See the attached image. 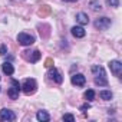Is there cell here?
<instances>
[{
	"instance_id": "13",
	"label": "cell",
	"mask_w": 122,
	"mask_h": 122,
	"mask_svg": "<svg viewBox=\"0 0 122 122\" xmlns=\"http://www.w3.org/2000/svg\"><path fill=\"white\" fill-rule=\"evenodd\" d=\"M36 118H37V121H42V122H47V121L50 119L49 113L45 112V111H39V112L36 113Z\"/></svg>"
},
{
	"instance_id": "15",
	"label": "cell",
	"mask_w": 122,
	"mask_h": 122,
	"mask_svg": "<svg viewBox=\"0 0 122 122\" xmlns=\"http://www.w3.org/2000/svg\"><path fill=\"white\" fill-rule=\"evenodd\" d=\"M99 96H101V99H103V101H111V99H112V92H111V91H101V92H99Z\"/></svg>"
},
{
	"instance_id": "21",
	"label": "cell",
	"mask_w": 122,
	"mask_h": 122,
	"mask_svg": "<svg viewBox=\"0 0 122 122\" xmlns=\"http://www.w3.org/2000/svg\"><path fill=\"white\" fill-rule=\"evenodd\" d=\"M63 121H71V122H73V121H75V116L71 115V113H66V115L63 116Z\"/></svg>"
},
{
	"instance_id": "22",
	"label": "cell",
	"mask_w": 122,
	"mask_h": 122,
	"mask_svg": "<svg viewBox=\"0 0 122 122\" xmlns=\"http://www.w3.org/2000/svg\"><path fill=\"white\" fill-rule=\"evenodd\" d=\"M6 53H7V47L5 45H2V46H0V56H5Z\"/></svg>"
},
{
	"instance_id": "9",
	"label": "cell",
	"mask_w": 122,
	"mask_h": 122,
	"mask_svg": "<svg viewBox=\"0 0 122 122\" xmlns=\"http://www.w3.org/2000/svg\"><path fill=\"white\" fill-rule=\"evenodd\" d=\"M71 81H72V83L76 85V86H83V85L86 83V79H85V76H83L82 73H76V75H73Z\"/></svg>"
},
{
	"instance_id": "3",
	"label": "cell",
	"mask_w": 122,
	"mask_h": 122,
	"mask_svg": "<svg viewBox=\"0 0 122 122\" xmlns=\"http://www.w3.org/2000/svg\"><path fill=\"white\" fill-rule=\"evenodd\" d=\"M22 53H23V57H25L26 60H29V62H32V63L37 62V60L40 59V56H42V53H40L39 50H33V52L25 50V52H22Z\"/></svg>"
},
{
	"instance_id": "6",
	"label": "cell",
	"mask_w": 122,
	"mask_h": 122,
	"mask_svg": "<svg viewBox=\"0 0 122 122\" xmlns=\"http://www.w3.org/2000/svg\"><path fill=\"white\" fill-rule=\"evenodd\" d=\"M111 19L109 17H99L95 20V27L99 29V30H106L109 26H111Z\"/></svg>"
},
{
	"instance_id": "10",
	"label": "cell",
	"mask_w": 122,
	"mask_h": 122,
	"mask_svg": "<svg viewBox=\"0 0 122 122\" xmlns=\"http://www.w3.org/2000/svg\"><path fill=\"white\" fill-rule=\"evenodd\" d=\"M72 35H73L75 37H83V36L86 35V32H85V29L81 27V26H73V27H72Z\"/></svg>"
},
{
	"instance_id": "24",
	"label": "cell",
	"mask_w": 122,
	"mask_h": 122,
	"mask_svg": "<svg viewBox=\"0 0 122 122\" xmlns=\"http://www.w3.org/2000/svg\"><path fill=\"white\" fill-rule=\"evenodd\" d=\"M12 83H13V86H16V88H19V89H20V83H19L16 79H13V81H12Z\"/></svg>"
},
{
	"instance_id": "12",
	"label": "cell",
	"mask_w": 122,
	"mask_h": 122,
	"mask_svg": "<svg viewBox=\"0 0 122 122\" xmlns=\"http://www.w3.org/2000/svg\"><path fill=\"white\" fill-rule=\"evenodd\" d=\"M76 20H78V23H81V25H88V23H89V17H88V15H85V13H78V15H76Z\"/></svg>"
},
{
	"instance_id": "25",
	"label": "cell",
	"mask_w": 122,
	"mask_h": 122,
	"mask_svg": "<svg viewBox=\"0 0 122 122\" xmlns=\"http://www.w3.org/2000/svg\"><path fill=\"white\" fill-rule=\"evenodd\" d=\"M63 2H78V0H63Z\"/></svg>"
},
{
	"instance_id": "4",
	"label": "cell",
	"mask_w": 122,
	"mask_h": 122,
	"mask_svg": "<svg viewBox=\"0 0 122 122\" xmlns=\"http://www.w3.org/2000/svg\"><path fill=\"white\" fill-rule=\"evenodd\" d=\"M17 42H19L22 46H30V45H33L35 37L30 36V35H27V33H19V35H17Z\"/></svg>"
},
{
	"instance_id": "20",
	"label": "cell",
	"mask_w": 122,
	"mask_h": 122,
	"mask_svg": "<svg viewBox=\"0 0 122 122\" xmlns=\"http://www.w3.org/2000/svg\"><path fill=\"white\" fill-rule=\"evenodd\" d=\"M45 66H46V68H52V66H53V59H50V57L46 59V60H45Z\"/></svg>"
},
{
	"instance_id": "23",
	"label": "cell",
	"mask_w": 122,
	"mask_h": 122,
	"mask_svg": "<svg viewBox=\"0 0 122 122\" xmlns=\"http://www.w3.org/2000/svg\"><path fill=\"white\" fill-rule=\"evenodd\" d=\"M89 108H91V105H89V103H85V105L81 106V111H86V109H89Z\"/></svg>"
},
{
	"instance_id": "14",
	"label": "cell",
	"mask_w": 122,
	"mask_h": 122,
	"mask_svg": "<svg viewBox=\"0 0 122 122\" xmlns=\"http://www.w3.org/2000/svg\"><path fill=\"white\" fill-rule=\"evenodd\" d=\"M19 88H16V86H13V88H10L9 91H7V95H9V98L10 99H17L19 98Z\"/></svg>"
},
{
	"instance_id": "19",
	"label": "cell",
	"mask_w": 122,
	"mask_h": 122,
	"mask_svg": "<svg viewBox=\"0 0 122 122\" xmlns=\"http://www.w3.org/2000/svg\"><path fill=\"white\" fill-rule=\"evenodd\" d=\"M108 5L111 7H118L119 6V0H108Z\"/></svg>"
},
{
	"instance_id": "8",
	"label": "cell",
	"mask_w": 122,
	"mask_h": 122,
	"mask_svg": "<svg viewBox=\"0 0 122 122\" xmlns=\"http://www.w3.org/2000/svg\"><path fill=\"white\" fill-rule=\"evenodd\" d=\"M16 119V115L9 111V109H2L0 111V121H15Z\"/></svg>"
},
{
	"instance_id": "18",
	"label": "cell",
	"mask_w": 122,
	"mask_h": 122,
	"mask_svg": "<svg viewBox=\"0 0 122 122\" xmlns=\"http://www.w3.org/2000/svg\"><path fill=\"white\" fill-rule=\"evenodd\" d=\"M85 98H86L88 101H92V99L95 98V92H93L92 89H89V91H86V92H85Z\"/></svg>"
},
{
	"instance_id": "17",
	"label": "cell",
	"mask_w": 122,
	"mask_h": 122,
	"mask_svg": "<svg viewBox=\"0 0 122 122\" xmlns=\"http://www.w3.org/2000/svg\"><path fill=\"white\" fill-rule=\"evenodd\" d=\"M50 13V7L49 6H43L40 10H39V15L40 16H46V15H49Z\"/></svg>"
},
{
	"instance_id": "16",
	"label": "cell",
	"mask_w": 122,
	"mask_h": 122,
	"mask_svg": "<svg viewBox=\"0 0 122 122\" xmlns=\"http://www.w3.org/2000/svg\"><path fill=\"white\" fill-rule=\"evenodd\" d=\"M89 7H92V10H95V12L102 9V6H101V3L98 2V0H92V2L89 3Z\"/></svg>"
},
{
	"instance_id": "1",
	"label": "cell",
	"mask_w": 122,
	"mask_h": 122,
	"mask_svg": "<svg viewBox=\"0 0 122 122\" xmlns=\"http://www.w3.org/2000/svg\"><path fill=\"white\" fill-rule=\"evenodd\" d=\"M92 72L95 75V83L96 85H99V86H106L108 85V79H106V75H105V71H103L102 66H93Z\"/></svg>"
},
{
	"instance_id": "5",
	"label": "cell",
	"mask_w": 122,
	"mask_h": 122,
	"mask_svg": "<svg viewBox=\"0 0 122 122\" xmlns=\"http://www.w3.org/2000/svg\"><path fill=\"white\" fill-rule=\"evenodd\" d=\"M109 68H111V72L116 78H121V75H122V63L119 62V60H111Z\"/></svg>"
},
{
	"instance_id": "2",
	"label": "cell",
	"mask_w": 122,
	"mask_h": 122,
	"mask_svg": "<svg viewBox=\"0 0 122 122\" xmlns=\"http://www.w3.org/2000/svg\"><path fill=\"white\" fill-rule=\"evenodd\" d=\"M20 88L23 89V92H25L26 95H32V93H35L37 85H36V81H35V79H26Z\"/></svg>"
},
{
	"instance_id": "7",
	"label": "cell",
	"mask_w": 122,
	"mask_h": 122,
	"mask_svg": "<svg viewBox=\"0 0 122 122\" xmlns=\"http://www.w3.org/2000/svg\"><path fill=\"white\" fill-rule=\"evenodd\" d=\"M47 76H49L52 81H55L56 83H62V82H63V78H62V75H60V72H59L57 69H55V68L49 71Z\"/></svg>"
},
{
	"instance_id": "11",
	"label": "cell",
	"mask_w": 122,
	"mask_h": 122,
	"mask_svg": "<svg viewBox=\"0 0 122 122\" xmlns=\"http://www.w3.org/2000/svg\"><path fill=\"white\" fill-rule=\"evenodd\" d=\"M2 69H3V72L6 75H13V72H15V68H13V65L10 62H5L2 65Z\"/></svg>"
}]
</instances>
